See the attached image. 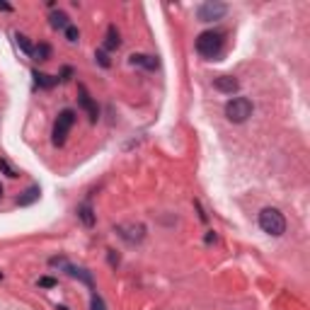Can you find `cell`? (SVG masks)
<instances>
[{
    "label": "cell",
    "mask_w": 310,
    "mask_h": 310,
    "mask_svg": "<svg viewBox=\"0 0 310 310\" xmlns=\"http://www.w3.org/2000/svg\"><path fill=\"white\" fill-rule=\"evenodd\" d=\"M259 228L267 233V235H284V230H286V218H284V213L279 211V208H262V213H259Z\"/></svg>",
    "instance_id": "1"
},
{
    "label": "cell",
    "mask_w": 310,
    "mask_h": 310,
    "mask_svg": "<svg viewBox=\"0 0 310 310\" xmlns=\"http://www.w3.org/2000/svg\"><path fill=\"white\" fill-rule=\"evenodd\" d=\"M223 49V34L220 32H201L199 39H197V51H199L204 58H216Z\"/></svg>",
    "instance_id": "2"
},
{
    "label": "cell",
    "mask_w": 310,
    "mask_h": 310,
    "mask_svg": "<svg viewBox=\"0 0 310 310\" xmlns=\"http://www.w3.org/2000/svg\"><path fill=\"white\" fill-rule=\"evenodd\" d=\"M225 116L228 121L233 124H242L252 116V102L247 97H233L228 104H225Z\"/></svg>",
    "instance_id": "3"
},
{
    "label": "cell",
    "mask_w": 310,
    "mask_h": 310,
    "mask_svg": "<svg viewBox=\"0 0 310 310\" xmlns=\"http://www.w3.org/2000/svg\"><path fill=\"white\" fill-rule=\"evenodd\" d=\"M73 121H75L73 109H63L58 114L56 126H54V146H63V143H66V136H68V131L73 126Z\"/></svg>",
    "instance_id": "4"
},
{
    "label": "cell",
    "mask_w": 310,
    "mask_h": 310,
    "mask_svg": "<svg viewBox=\"0 0 310 310\" xmlns=\"http://www.w3.org/2000/svg\"><path fill=\"white\" fill-rule=\"evenodd\" d=\"M225 12H228L225 2L208 0V2H204V5L199 7V19H201V22H216V19H220Z\"/></svg>",
    "instance_id": "5"
},
{
    "label": "cell",
    "mask_w": 310,
    "mask_h": 310,
    "mask_svg": "<svg viewBox=\"0 0 310 310\" xmlns=\"http://www.w3.org/2000/svg\"><path fill=\"white\" fill-rule=\"evenodd\" d=\"M128 61H131V66H143L146 71H158V66H160L155 56H146V54H133Z\"/></svg>",
    "instance_id": "6"
},
{
    "label": "cell",
    "mask_w": 310,
    "mask_h": 310,
    "mask_svg": "<svg viewBox=\"0 0 310 310\" xmlns=\"http://www.w3.org/2000/svg\"><path fill=\"white\" fill-rule=\"evenodd\" d=\"M237 88H240V83H237L233 75H220V78H216V90L233 95V92H237Z\"/></svg>",
    "instance_id": "7"
},
{
    "label": "cell",
    "mask_w": 310,
    "mask_h": 310,
    "mask_svg": "<svg viewBox=\"0 0 310 310\" xmlns=\"http://www.w3.org/2000/svg\"><path fill=\"white\" fill-rule=\"evenodd\" d=\"M80 107L90 114V121L95 124V121H97V107H95V102L90 100V95L85 90H80Z\"/></svg>",
    "instance_id": "8"
},
{
    "label": "cell",
    "mask_w": 310,
    "mask_h": 310,
    "mask_svg": "<svg viewBox=\"0 0 310 310\" xmlns=\"http://www.w3.org/2000/svg\"><path fill=\"white\" fill-rule=\"evenodd\" d=\"M66 272L71 274V276H75V279H80L85 286H90V289H92V274L88 272V269H83V267H73V264H71Z\"/></svg>",
    "instance_id": "9"
},
{
    "label": "cell",
    "mask_w": 310,
    "mask_h": 310,
    "mask_svg": "<svg viewBox=\"0 0 310 310\" xmlns=\"http://www.w3.org/2000/svg\"><path fill=\"white\" fill-rule=\"evenodd\" d=\"M119 44H121V39H119L116 27H109V29H107V39H104V49L114 51V49H119Z\"/></svg>",
    "instance_id": "10"
},
{
    "label": "cell",
    "mask_w": 310,
    "mask_h": 310,
    "mask_svg": "<svg viewBox=\"0 0 310 310\" xmlns=\"http://www.w3.org/2000/svg\"><path fill=\"white\" fill-rule=\"evenodd\" d=\"M34 83H37L39 88H44V90H51V88L56 85V78H51V75L34 71Z\"/></svg>",
    "instance_id": "11"
},
{
    "label": "cell",
    "mask_w": 310,
    "mask_h": 310,
    "mask_svg": "<svg viewBox=\"0 0 310 310\" xmlns=\"http://www.w3.org/2000/svg\"><path fill=\"white\" fill-rule=\"evenodd\" d=\"M78 216H80V220H83L88 228H92V225H95V213H92L90 204H83V206L78 208Z\"/></svg>",
    "instance_id": "12"
},
{
    "label": "cell",
    "mask_w": 310,
    "mask_h": 310,
    "mask_svg": "<svg viewBox=\"0 0 310 310\" xmlns=\"http://www.w3.org/2000/svg\"><path fill=\"white\" fill-rule=\"evenodd\" d=\"M68 24H71V22H68V15H66V12H61V10H58V12H51V27H54V29H66Z\"/></svg>",
    "instance_id": "13"
},
{
    "label": "cell",
    "mask_w": 310,
    "mask_h": 310,
    "mask_svg": "<svg viewBox=\"0 0 310 310\" xmlns=\"http://www.w3.org/2000/svg\"><path fill=\"white\" fill-rule=\"evenodd\" d=\"M39 187H29L27 192H24V197H17V204L19 206H27V204H32V201H37L39 199Z\"/></svg>",
    "instance_id": "14"
},
{
    "label": "cell",
    "mask_w": 310,
    "mask_h": 310,
    "mask_svg": "<svg viewBox=\"0 0 310 310\" xmlns=\"http://www.w3.org/2000/svg\"><path fill=\"white\" fill-rule=\"evenodd\" d=\"M34 61H49V56H51V46L49 44H39L34 46Z\"/></svg>",
    "instance_id": "15"
},
{
    "label": "cell",
    "mask_w": 310,
    "mask_h": 310,
    "mask_svg": "<svg viewBox=\"0 0 310 310\" xmlns=\"http://www.w3.org/2000/svg\"><path fill=\"white\" fill-rule=\"evenodd\" d=\"M15 39H17V46H19V49H22V51H24L27 56L34 54V46H32V41L24 37V34H15Z\"/></svg>",
    "instance_id": "16"
},
{
    "label": "cell",
    "mask_w": 310,
    "mask_h": 310,
    "mask_svg": "<svg viewBox=\"0 0 310 310\" xmlns=\"http://www.w3.org/2000/svg\"><path fill=\"white\" fill-rule=\"evenodd\" d=\"M0 170H2V172H5V175H7L10 180H15V177H19V172H17V170H15V167H12L10 163H7V160H0Z\"/></svg>",
    "instance_id": "17"
},
{
    "label": "cell",
    "mask_w": 310,
    "mask_h": 310,
    "mask_svg": "<svg viewBox=\"0 0 310 310\" xmlns=\"http://www.w3.org/2000/svg\"><path fill=\"white\" fill-rule=\"evenodd\" d=\"M63 32H66V39H68V41H73V44L78 41V37H80V32H78V27H75V24H68Z\"/></svg>",
    "instance_id": "18"
},
{
    "label": "cell",
    "mask_w": 310,
    "mask_h": 310,
    "mask_svg": "<svg viewBox=\"0 0 310 310\" xmlns=\"http://www.w3.org/2000/svg\"><path fill=\"white\" fill-rule=\"evenodd\" d=\"M95 58H97V63H100V66H102V68H109V66H111L109 56L104 54V51H97V54H95Z\"/></svg>",
    "instance_id": "19"
},
{
    "label": "cell",
    "mask_w": 310,
    "mask_h": 310,
    "mask_svg": "<svg viewBox=\"0 0 310 310\" xmlns=\"http://www.w3.org/2000/svg\"><path fill=\"white\" fill-rule=\"evenodd\" d=\"M92 310H107L104 301H102V296H97V293H92Z\"/></svg>",
    "instance_id": "20"
},
{
    "label": "cell",
    "mask_w": 310,
    "mask_h": 310,
    "mask_svg": "<svg viewBox=\"0 0 310 310\" xmlns=\"http://www.w3.org/2000/svg\"><path fill=\"white\" fill-rule=\"evenodd\" d=\"M39 286H44V289H51V286H56V281L51 279V276H44V279H39Z\"/></svg>",
    "instance_id": "21"
},
{
    "label": "cell",
    "mask_w": 310,
    "mask_h": 310,
    "mask_svg": "<svg viewBox=\"0 0 310 310\" xmlns=\"http://www.w3.org/2000/svg\"><path fill=\"white\" fill-rule=\"evenodd\" d=\"M71 78H73V68H68V66H66V68L61 71V80H71Z\"/></svg>",
    "instance_id": "22"
},
{
    "label": "cell",
    "mask_w": 310,
    "mask_h": 310,
    "mask_svg": "<svg viewBox=\"0 0 310 310\" xmlns=\"http://www.w3.org/2000/svg\"><path fill=\"white\" fill-rule=\"evenodd\" d=\"M0 10H2V12H12V5H10V2H0Z\"/></svg>",
    "instance_id": "23"
},
{
    "label": "cell",
    "mask_w": 310,
    "mask_h": 310,
    "mask_svg": "<svg viewBox=\"0 0 310 310\" xmlns=\"http://www.w3.org/2000/svg\"><path fill=\"white\" fill-rule=\"evenodd\" d=\"M109 262H111V264H119V257H116L114 252H111V255H109Z\"/></svg>",
    "instance_id": "24"
},
{
    "label": "cell",
    "mask_w": 310,
    "mask_h": 310,
    "mask_svg": "<svg viewBox=\"0 0 310 310\" xmlns=\"http://www.w3.org/2000/svg\"><path fill=\"white\" fill-rule=\"evenodd\" d=\"M56 310H68V308H66V306H58V308H56Z\"/></svg>",
    "instance_id": "25"
},
{
    "label": "cell",
    "mask_w": 310,
    "mask_h": 310,
    "mask_svg": "<svg viewBox=\"0 0 310 310\" xmlns=\"http://www.w3.org/2000/svg\"><path fill=\"white\" fill-rule=\"evenodd\" d=\"M0 199H2V187H0Z\"/></svg>",
    "instance_id": "26"
},
{
    "label": "cell",
    "mask_w": 310,
    "mask_h": 310,
    "mask_svg": "<svg viewBox=\"0 0 310 310\" xmlns=\"http://www.w3.org/2000/svg\"><path fill=\"white\" fill-rule=\"evenodd\" d=\"M0 279H2V272H0Z\"/></svg>",
    "instance_id": "27"
}]
</instances>
